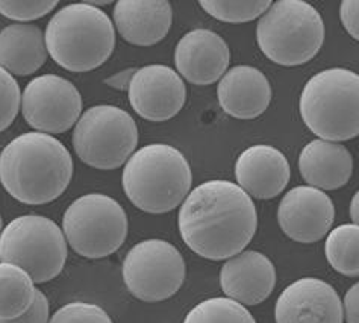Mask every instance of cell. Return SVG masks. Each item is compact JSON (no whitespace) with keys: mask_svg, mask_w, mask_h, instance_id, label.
<instances>
[{"mask_svg":"<svg viewBox=\"0 0 359 323\" xmlns=\"http://www.w3.org/2000/svg\"><path fill=\"white\" fill-rule=\"evenodd\" d=\"M182 240L194 253L222 261L245 249L258 228L252 197L231 180L214 179L185 197L177 217Z\"/></svg>","mask_w":359,"mask_h":323,"instance_id":"6da1fadb","label":"cell"},{"mask_svg":"<svg viewBox=\"0 0 359 323\" xmlns=\"http://www.w3.org/2000/svg\"><path fill=\"white\" fill-rule=\"evenodd\" d=\"M73 159L60 140L41 132L15 137L0 154V184L25 205H46L67 190Z\"/></svg>","mask_w":359,"mask_h":323,"instance_id":"7a4b0ae2","label":"cell"},{"mask_svg":"<svg viewBox=\"0 0 359 323\" xmlns=\"http://www.w3.org/2000/svg\"><path fill=\"white\" fill-rule=\"evenodd\" d=\"M191 184V167L182 152L161 143L134 152L121 175L129 201L149 214L173 211L185 201Z\"/></svg>","mask_w":359,"mask_h":323,"instance_id":"3957f363","label":"cell"},{"mask_svg":"<svg viewBox=\"0 0 359 323\" xmlns=\"http://www.w3.org/2000/svg\"><path fill=\"white\" fill-rule=\"evenodd\" d=\"M47 53L69 72H91L105 64L116 47L109 15L85 2L61 8L44 32Z\"/></svg>","mask_w":359,"mask_h":323,"instance_id":"277c9868","label":"cell"},{"mask_svg":"<svg viewBox=\"0 0 359 323\" xmlns=\"http://www.w3.org/2000/svg\"><path fill=\"white\" fill-rule=\"evenodd\" d=\"M300 116L325 141H347L359 134V76L334 67L314 74L300 94Z\"/></svg>","mask_w":359,"mask_h":323,"instance_id":"5b68a950","label":"cell"},{"mask_svg":"<svg viewBox=\"0 0 359 323\" xmlns=\"http://www.w3.org/2000/svg\"><path fill=\"white\" fill-rule=\"evenodd\" d=\"M257 41L273 62L285 67L306 64L323 46V18L304 0H278L261 15Z\"/></svg>","mask_w":359,"mask_h":323,"instance_id":"8992f818","label":"cell"},{"mask_svg":"<svg viewBox=\"0 0 359 323\" xmlns=\"http://www.w3.org/2000/svg\"><path fill=\"white\" fill-rule=\"evenodd\" d=\"M67 242L61 228L43 216H20L0 234V263L14 264L34 284L55 279L67 261Z\"/></svg>","mask_w":359,"mask_h":323,"instance_id":"52a82bcc","label":"cell"},{"mask_svg":"<svg viewBox=\"0 0 359 323\" xmlns=\"http://www.w3.org/2000/svg\"><path fill=\"white\" fill-rule=\"evenodd\" d=\"M65 242L81 256L105 258L117 252L128 237V216L123 206L107 195L78 197L62 217Z\"/></svg>","mask_w":359,"mask_h":323,"instance_id":"ba28073f","label":"cell"},{"mask_svg":"<svg viewBox=\"0 0 359 323\" xmlns=\"http://www.w3.org/2000/svg\"><path fill=\"white\" fill-rule=\"evenodd\" d=\"M73 149L82 163L93 169H118L134 154L138 128L129 114L112 105L85 111L73 129Z\"/></svg>","mask_w":359,"mask_h":323,"instance_id":"9c48e42d","label":"cell"},{"mask_svg":"<svg viewBox=\"0 0 359 323\" xmlns=\"http://www.w3.org/2000/svg\"><path fill=\"white\" fill-rule=\"evenodd\" d=\"M121 273L132 296L143 302H163L182 287L187 265L172 243L152 239L128 252Z\"/></svg>","mask_w":359,"mask_h":323,"instance_id":"30bf717a","label":"cell"},{"mask_svg":"<svg viewBox=\"0 0 359 323\" xmlns=\"http://www.w3.org/2000/svg\"><path fill=\"white\" fill-rule=\"evenodd\" d=\"M20 107L26 123L35 132L64 134L81 117L82 96L62 76L41 74L25 87Z\"/></svg>","mask_w":359,"mask_h":323,"instance_id":"8fae6325","label":"cell"},{"mask_svg":"<svg viewBox=\"0 0 359 323\" xmlns=\"http://www.w3.org/2000/svg\"><path fill=\"white\" fill-rule=\"evenodd\" d=\"M130 107L140 117L165 121L181 111L187 100V87L177 72L163 64L138 69L129 84Z\"/></svg>","mask_w":359,"mask_h":323,"instance_id":"7c38bea8","label":"cell"},{"mask_svg":"<svg viewBox=\"0 0 359 323\" xmlns=\"http://www.w3.org/2000/svg\"><path fill=\"white\" fill-rule=\"evenodd\" d=\"M335 220L332 199L309 185H299L283 196L278 208V222L288 239L299 243L320 242Z\"/></svg>","mask_w":359,"mask_h":323,"instance_id":"4fadbf2b","label":"cell"},{"mask_svg":"<svg viewBox=\"0 0 359 323\" xmlns=\"http://www.w3.org/2000/svg\"><path fill=\"white\" fill-rule=\"evenodd\" d=\"M275 319L276 323H343V302L330 284L302 278L279 294Z\"/></svg>","mask_w":359,"mask_h":323,"instance_id":"5bb4252c","label":"cell"},{"mask_svg":"<svg viewBox=\"0 0 359 323\" xmlns=\"http://www.w3.org/2000/svg\"><path fill=\"white\" fill-rule=\"evenodd\" d=\"M231 52L223 38L210 29H194L179 40L175 64L185 81L211 85L222 79L229 67Z\"/></svg>","mask_w":359,"mask_h":323,"instance_id":"9a60e30c","label":"cell"},{"mask_svg":"<svg viewBox=\"0 0 359 323\" xmlns=\"http://www.w3.org/2000/svg\"><path fill=\"white\" fill-rule=\"evenodd\" d=\"M220 284L229 299L241 305H258L275 290L276 269L264 253L244 251L223 264Z\"/></svg>","mask_w":359,"mask_h":323,"instance_id":"2e32d148","label":"cell"},{"mask_svg":"<svg viewBox=\"0 0 359 323\" xmlns=\"http://www.w3.org/2000/svg\"><path fill=\"white\" fill-rule=\"evenodd\" d=\"M290 163L276 147L257 145L245 149L235 163L238 187L257 199H273L285 190L290 180Z\"/></svg>","mask_w":359,"mask_h":323,"instance_id":"e0dca14e","label":"cell"},{"mask_svg":"<svg viewBox=\"0 0 359 323\" xmlns=\"http://www.w3.org/2000/svg\"><path fill=\"white\" fill-rule=\"evenodd\" d=\"M222 110L231 117L252 120L266 111L271 102V85L261 70L252 65H235L217 87Z\"/></svg>","mask_w":359,"mask_h":323,"instance_id":"ac0fdd59","label":"cell"},{"mask_svg":"<svg viewBox=\"0 0 359 323\" xmlns=\"http://www.w3.org/2000/svg\"><path fill=\"white\" fill-rule=\"evenodd\" d=\"M173 9L167 0H118L114 23L125 41L134 46H155L167 37Z\"/></svg>","mask_w":359,"mask_h":323,"instance_id":"d6986e66","label":"cell"},{"mask_svg":"<svg viewBox=\"0 0 359 323\" xmlns=\"http://www.w3.org/2000/svg\"><path fill=\"white\" fill-rule=\"evenodd\" d=\"M299 170L309 187L330 192L344 187L352 178L353 158L341 143L318 138L302 149Z\"/></svg>","mask_w":359,"mask_h":323,"instance_id":"ffe728a7","label":"cell"},{"mask_svg":"<svg viewBox=\"0 0 359 323\" xmlns=\"http://www.w3.org/2000/svg\"><path fill=\"white\" fill-rule=\"evenodd\" d=\"M44 32L29 23H14L0 31V67L9 74L27 76L47 61Z\"/></svg>","mask_w":359,"mask_h":323,"instance_id":"44dd1931","label":"cell"},{"mask_svg":"<svg viewBox=\"0 0 359 323\" xmlns=\"http://www.w3.org/2000/svg\"><path fill=\"white\" fill-rule=\"evenodd\" d=\"M35 284L23 269L0 263V320H11L31 308Z\"/></svg>","mask_w":359,"mask_h":323,"instance_id":"7402d4cb","label":"cell"},{"mask_svg":"<svg viewBox=\"0 0 359 323\" xmlns=\"http://www.w3.org/2000/svg\"><path fill=\"white\" fill-rule=\"evenodd\" d=\"M329 264L348 278L359 277V226L346 223L330 231L325 243Z\"/></svg>","mask_w":359,"mask_h":323,"instance_id":"603a6c76","label":"cell"},{"mask_svg":"<svg viewBox=\"0 0 359 323\" xmlns=\"http://www.w3.org/2000/svg\"><path fill=\"white\" fill-rule=\"evenodd\" d=\"M184 323H257L241 303L229 298L206 299L188 312Z\"/></svg>","mask_w":359,"mask_h":323,"instance_id":"cb8c5ba5","label":"cell"},{"mask_svg":"<svg viewBox=\"0 0 359 323\" xmlns=\"http://www.w3.org/2000/svg\"><path fill=\"white\" fill-rule=\"evenodd\" d=\"M199 5L211 17L223 23H248L257 20L271 6L270 0H201Z\"/></svg>","mask_w":359,"mask_h":323,"instance_id":"d4e9b609","label":"cell"},{"mask_svg":"<svg viewBox=\"0 0 359 323\" xmlns=\"http://www.w3.org/2000/svg\"><path fill=\"white\" fill-rule=\"evenodd\" d=\"M58 5L56 0H0V14L18 23H27L49 14Z\"/></svg>","mask_w":359,"mask_h":323,"instance_id":"484cf974","label":"cell"},{"mask_svg":"<svg viewBox=\"0 0 359 323\" xmlns=\"http://www.w3.org/2000/svg\"><path fill=\"white\" fill-rule=\"evenodd\" d=\"M49 323H114L108 312L96 303L72 302L61 307Z\"/></svg>","mask_w":359,"mask_h":323,"instance_id":"4316f807","label":"cell"},{"mask_svg":"<svg viewBox=\"0 0 359 323\" xmlns=\"http://www.w3.org/2000/svg\"><path fill=\"white\" fill-rule=\"evenodd\" d=\"M22 91L13 74L0 67V132L11 126L20 110Z\"/></svg>","mask_w":359,"mask_h":323,"instance_id":"83f0119b","label":"cell"},{"mask_svg":"<svg viewBox=\"0 0 359 323\" xmlns=\"http://www.w3.org/2000/svg\"><path fill=\"white\" fill-rule=\"evenodd\" d=\"M49 301L46 294L40 290H36L35 299L31 308L22 316H18L11 320H0V323H49Z\"/></svg>","mask_w":359,"mask_h":323,"instance_id":"f1b7e54d","label":"cell"},{"mask_svg":"<svg viewBox=\"0 0 359 323\" xmlns=\"http://www.w3.org/2000/svg\"><path fill=\"white\" fill-rule=\"evenodd\" d=\"M359 2L358 0H344L339 6V17H341V23L348 35L353 37L355 40L359 38Z\"/></svg>","mask_w":359,"mask_h":323,"instance_id":"f546056e","label":"cell"},{"mask_svg":"<svg viewBox=\"0 0 359 323\" xmlns=\"http://www.w3.org/2000/svg\"><path fill=\"white\" fill-rule=\"evenodd\" d=\"M359 284L347 290L344 296L343 316L347 323H359Z\"/></svg>","mask_w":359,"mask_h":323,"instance_id":"4dcf8cb0","label":"cell"},{"mask_svg":"<svg viewBox=\"0 0 359 323\" xmlns=\"http://www.w3.org/2000/svg\"><path fill=\"white\" fill-rule=\"evenodd\" d=\"M137 72V69L134 67H129L126 70H121L116 74L109 76V78L105 79V84L108 85V87L114 88V90H118V91H125L129 88V84H130V79L132 76H134V73Z\"/></svg>","mask_w":359,"mask_h":323,"instance_id":"1f68e13d","label":"cell"},{"mask_svg":"<svg viewBox=\"0 0 359 323\" xmlns=\"http://www.w3.org/2000/svg\"><path fill=\"white\" fill-rule=\"evenodd\" d=\"M358 205H359V195L355 193V196L352 197L351 202V218L353 225H358Z\"/></svg>","mask_w":359,"mask_h":323,"instance_id":"d6a6232c","label":"cell"},{"mask_svg":"<svg viewBox=\"0 0 359 323\" xmlns=\"http://www.w3.org/2000/svg\"><path fill=\"white\" fill-rule=\"evenodd\" d=\"M2 230H4V222H2V217H0V234H2Z\"/></svg>","mask_w":359,"mask_h":323,"instance_id":"836d02e7","label":"cell"}]
</instances>
